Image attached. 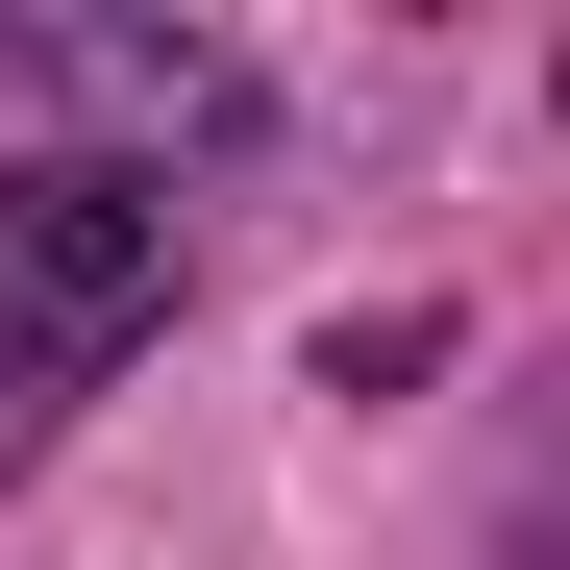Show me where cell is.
<instances>
[{
  "label": "cell",
  "mask_w": 570,
  "mask_h": 570,
  "mask_svg": "<svg viewBox=\"0 0 570 570\" xmlns=\"http://www.w3.org/2000/svg\"><path fill=\"white\" fill-rule=\"evenodd\" d=\"M0 298H26V372L125 347L174 298V199H149V174H0Z\"/></svg>",
  "instance_id": "obj_1"
}]
</instances>
